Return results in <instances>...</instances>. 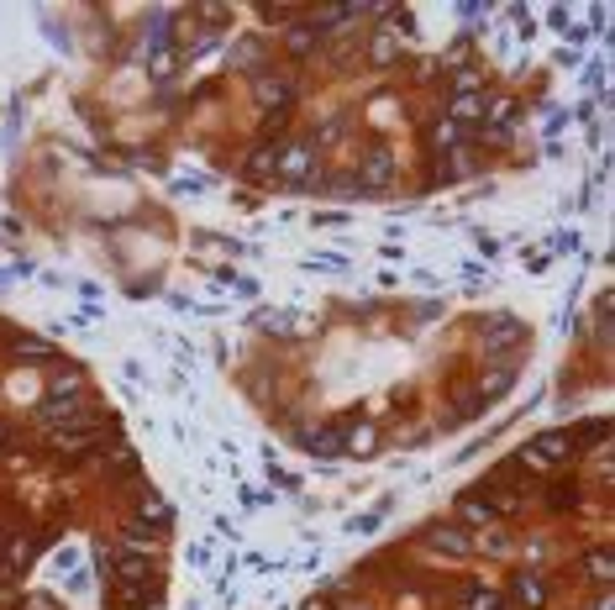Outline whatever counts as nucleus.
<instances>
[{
	"mask_svg": "<svg viewBox=\"0 0 615 610\" xmlns=\"http://www.w3.org/2000/svg\"><path fill=\"white\" fill-rule=\"evenodd\" d=\"M0 447H5V427H0Z\"/></svg>",
	"mask_w": 615,
	"mask_h": 610,
	"instance_id": "28",
	"label": "nucleus"
},
{
	"mask_svg": "<svg viewBox=\"0 0 615 610\" xmlns=\"http://www.w3.org/2000/svg\"><path fill=\"white\" fill-rule=\"evenodd\" d=\"M342 437H347V432H311V437H305V447H311L316 458H332L336 447H342Z\"/></svg>",
	"mask_w": 615,
	"mask_h": 610,
	"instance_id": "13",
	"label": "nucleus"
},
{
	"mask_svg": "<svg viewBox=\"0 0 615 610\" xmlns=\"http://www.w3.org/2000/svg\"><path fill=\"white\" fill-rule=\"evenodd\" d=\"M432 142H437V148H452V142H463V126H457L452 116H442V121H432Z\"/></svg>",
	"mask_w": 615,
	"mask_h": 610,
	"instance_id": "14",
	"label": "nucleus"
},
{
	"mask_svg": "<svg viewBox=\"0 0 615 610\" xmlns=\"http://www.w3.org/2000/svg\"><path fill=\"white\" fill-rule=\"evenodd\" d=\"M126 542H132V548H153L158 537H153V526H142V521H132V526H126Z\"/></svg>",
	"mask_w": 615,
	"mask_h": 610,
	"instance_id": "18",
	"label": "nucleus"
},
{
	"mask_svg": "<svg viewBox=\"0 0 615 610\" xmlns=\"http://www.w3.org/2000/svg\"><path fill=\"white\" fill-rule=\"evenodd\" d=\"M27 610H58V606L48 600V595H32V600H27Z\"/></svg>",
	"mask_w": 615,
	"mask_h": 610,
	"instance_id": "25",
	"label": "nucleus"
},
{
	"mask_svg": "<svg viewBox=\"0 0 615 610\" xmlns=\"http://www.w3.org/2000/svg\"><path fill=\"white\" fill-rule=\"evenodd\" d=\"M374 443H379V437H374V427H352V432L342 437V447H347L352 458H368V452H374Z\"/></svg>",
	"mask_w": 615,
	"mask_h": 610,
	"instance_id": "11",
	"label": "nucleus"
},
{
	"mask_svg": "<svg viewBox=\"0 0 615 610\" xmlns=\"http://www.w3.org/2000/svg\"><path fill=\"white\" fill-rule=\"evenodd\" d=\"M274 164H279V148H274V142H263V148L247 159V174H274Z\"/></svg>",
	"mask_w": 615,
	"mask_h": 610,
	"instance_id": "15",
	"label": "nucleus"
},
{
	"mask_svg": "<svg viewBox=\"0 0 615 610\" xmlns=\"http://www.w3.org/2000/svg\"><path fill=\"white\" fill-rule=\"evenodd\" d=\"M384 510H390V500H384L379 510H368V516H358V521H352V532H358V537H363V532H374V526L384 521Z\"/></svg>",
	"mask_w": 615,
	"mask_h": 610,
	"instance_id": "19",
	"label": "nucleus"
},
{
	"mask_svg": "<svg viewBox=\"0 0 615 610\" xmlns=\"http://www.w3.org/2000/svg\"><path fill=\"white\" fill-rule=\"evenodd\" d=\"M595 610H611V595H600V600H595Z\"/></svg>",
	"mask_w": 615,
	"mask_h": 610,
	"instance_id": "26",
	"label": "nucleus"
},
{
	"mask_svg": "<svg viewBox=\"0 0 615 610\" xmlns=\"http://www.w3.org/2000/svg\"><path fill=\"white\" fill-rule=\"evenodd\" d=\"M553 505H558V510L562 505H573V484H558V490H553Z\"/></svg>",
	"mask_w": 615,
	"mask_h": 610,
	"instance_id": "24",
	"label": "nucleus"
},
{
	"mask_svg": "<svg viewBox=\"0 0 615 610\" xmlns=\"http://www.w3.org/2000/svg\"><path fill=\"white\" fill-rule=\"evenodd\" d=\"M390 179H394V159L384 153V148H379V153H368V164H363V184H368V190H384Z\"/></svg>",
	"mask_w": 615,
	"mask_h": 610,
	"instance_id": "5",
	"label": "nucleus"
},
{
	"mask_svg": "<svg viewBox=\"0 0 615 610\" xmlns=\"http://www.w3.org/2000/svg\"><path fill=\"white\" fill-rule=\"evenodd\" d=\"M463 516H468V521H484V516H490V505H479V500H463Z\"/></svg>",
	"mask_w": 615,
	"mask_h": 610,
	"instance_id": "22",
	"label": "nucleus"
},
{
	"mask_svg": "<svg viewBox=\"0 0 615 610\" xmlns=\"http://www.w3.org/2000/svg\"><path fill=\"white\" fill-rule=\"evenodd\" d=\"M284 101H289V79L263 74V79H258V106H269V111H274V106H284Z\"/></svg>",
	"mask_w": 615,
	"mask_h": 610,
	"instance_id": "7",
	"label": "nucleus"
},
{
	"mask_svg": "<svg viewBox=\"0 0 615 610\" xmlns=\"http://www.w3.org/2000/svg\"><path fill=\"white\" fill-rule=\"evenodd\" d=\"M284 43H289V53H311V48H316V27H311V21H295V27L284 32Z\"/></svg>",
	"mask_w": 615,
	"mask_h": 610,
	"instance_id": "10",
	"label": "nucleus"
},
{
	"mask_svg": "<svg viewBox=\"0 0 615 610\" xmlns=\"http://www.w3.org/2000/svg\"><path fill=\"white\" fill-rule=\"evenodd\" d=\"M11 353H16V358H53V342H43V337H16Z\"/></svg>",
	"mask_w": 615,
	"mask_h": 610,
	"instance_id": "12",
	"label": "nucleus"
},
{
	"mask_svg": "<svg viewBox=\"0 0 615 610\" xmlns=\"http://www.w3.org/2000/svg\"><path fill=\"white\" fill-rule=\"evenodd\" d=\"M521 337H526V327H521L515 316H500V321H490L484 342H490V347H505V342H521Z\"/></svg>",
	"mask_w": 615,
	"mask_h": 610,
	"instance_id": "8",
	"label": "nucleus"
},
{
	"mask_svg": "<svg viewBox=\"0 0 615 610\" xmlns=\"http://www.w3.org/2000/svg\"><path fill=\"white\" fill-rule=\"evenodd\" d=\"M374 58H379V63H390V58H394V43H390V37H374Z\"/></svg>",
	"mask_w": 615,
	"mask_h": 610,
	"instance_id": "23",
	"label": "nucleus"
},
{
	"mask_svg": "<svg viewBox=\"0 0 615 610\" xmlns=\"http://www.w3.org/2000/svg\"><path fill=\"white\" fill-rule=\"evenodd\" d=\"M452 121H457V126L479 121V101H473V95H457V101H452Z\"/></svg>",
	"mask_w": 615,
	"mask_h": 610,
	"instance_id": "16",
	"label": "nucleus"
},
{
	"mask_svg": "<svg viewBox=\"0 0 615 610\" xmlns=\"http://www.w3.org/2000/svg\"><path fill=\"white\" fill-rule=\"evenodd\" d=\"M305 610H327V600H305Z\"/></svg>",
	"mask_w": 615,
	"mask_h": 610,
	"instance_id": "27",
	"label": "nucleus"
},
{
	"mask_svg": "<svg viewBox=\"0 0 615 610\" xmlns=\"http://www.w3.org/2000/svg\"><path fill=\"white\" fill-rule=\"evenodd\" d=\"M457 606L463 610H500V590L495 584H463V595H457Z\"/></svg>",
	"mask_w": 615,
	"mask_h": 610,
	"instance_id": "4",
	"label": "nucleus"
},
{
	"mask_svg": "<svg viewBox=\"0 0 615 610\" xmlns=\"http://www.w3.org/2000/svg\"><path fill=\"white\" fill-rule=\"evenodd\" d=\"M584 573H589L595 584H611V579H615L611 553H605V548H589V553H584Z\"/></svg>",
	"mask_w": 615,
	"mask_h": 610,
	"instance_id": "9",
	"label": "nucleus"
},
{
	"mask_svg": "<svg viewBox=\"0 0 615 610\" xmlns=\"http://www.w3.org/2000/svg\"><path fill=\"white\" fill-rule=\"evenodd\" d=\"M137 516H142V526H168V500L153 495V490H142V500H137Z\"/></svg>",
	"mask_w": 615,
	"mask_h": 610,
	"instance_id": "6",
	"label": "nucleus"
},
{
	"mask_svg": "<svg viewBox=\"0 0 615 610\" xmlns=\"http://www.w3.org/2000/svg\"><path fill=\"white\" fill-rule=\"evenodd\" d=\"M505 389H510V369H505V374H490V379H484V400H490V394H505Z\"/></svg>",
	"mask_w": 615,
	"mask_h": 610,
	"instance_id": "20",
	"label": "nucleus"
},
{
	"mask_svg": "<svg viewBox=\"0 0 615 610\" xmlns=\"http://www.w3.org/2000/svg\"><path fill=\"white\" fill-rule=\"evenodd\" d=\"M279 179H289V184H305L311 174H316V148L311 142H289V148H279Z\"/></svg>",
	"mask_w": 615,
	"mask_h": 610,
	"instance_id": "1",
	"label": "nucleus"
},
{
	"mask_svg": "<svg viewBox=\"0 0 615 610\" xmlns=\"http://www.w3.org/2000/svg\"><path fill=\"white\" fill-rule=\"evenodd\" d=\"M510 595H515V606H526V610H542V606H547V579H537V573H515V584H510Z\"/></svg>",
	"mask_w": 615,
	"mask_h": 610,
	"instance_id": "3",
	"label": "nucleus"
},
{
	"mask_svg": "<svg viewBox=\"0 0 615 610\" xmlns=\"http://www.w3.org/2000/svg\"><path fill=\"white\" fill-rule=\"evenodd\" d=\"M442 548H448V553H468V537H463V532H442Z\"/></svg>",
	"mask_w": 615,
	"mask_h": 610,
	"instance_id": "21",
	"label": "nucleus"
},
{
	"mask_svg": "<svg viewBox=\"0 0 615 610\" xmlns=\"http://www.w3.org/2000/svg\"><path fill=\"white\" fill-rule=\"evenodd\" d=\"M562 458H568V437H562V432H547V437L526 443V452H521L526 468H553V463H562Z\"/></svg>",
	"mask_w": 615,
	"mask_h": 610,
	"instance_id": "2",
	"label": "nucleus"
},
{
	"mask_svg": "<svg viewBox=\"0 0 615 610\" xmlns=\"http://www.w3.org/2000/svg\"><path fill=\"white\" fill-rule=\"evenodd\" d=\"M452 90H457V95H473V90H479V69H457V74H452Z\"/></svg>",
	"mask_w": 615,
	"mask_h": 610,
	"instance_id": "17",
	"label": "nucleus"
}]
</instances>
